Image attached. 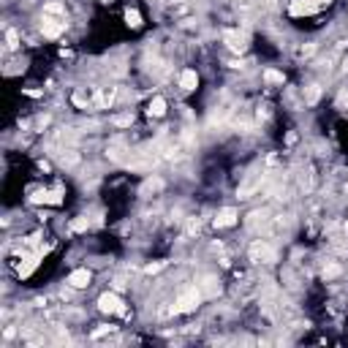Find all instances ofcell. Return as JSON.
<instances>
[{
    "label": "cell",
    "mask_w": 348,
    "mask_h": 348,
    "mask_svg": "<svg viewBox=\"0 0 348 348\" xmlns=\"http://www.w3.org/2000/svg\"><path fill=\"white\" fill-rule=\"evenodd\" d=\"M44 17H66V6L57 3V0H54V3H46L44 6Z\"/></svg>",
    "instance_id": "9c48e42d"
},
{
    "label": "cell",
    "mask_w": 348,
    "mask_h": 348,
    "mask_svg": "<svg viewBox=\"0 0 348 348\" xmlns=\"http://www.w3.org/2000/svg\"><path fill=\"white\" fill-rule=\"evenodd\" d=\"M223 41L231 52H245V46H248V36L245 33H237V30H226L223 33Z\"/></svg>",
    "instance_id": "277c9868"
},
{
    "label": "cell",
    "mask_w": 348,
    "mask_h": 348,
    "mask_svg": "<svg viewBox=\"0 0 348 348\" xmlns=\"http://www.w3.org/2000/svg\"><path fill=\"white\" fill-rule=\"evenodd\" d=\"M90 280H93L90 270H76V272L68 275V286L71 288H87V286H90Z\"/></svg>",
    "instance_id": "8992f818"
},
{
    "label": "cell",
    "mask_w": 348,
    "mask_h": 348,
    "mask_svg": "<svg viewBox=\"0 0 348 348\" xmlns=\"http://www.w3.org/2000/svg\"><path fill=\"white\" fill-rule=\"evenodd\" d=\"M264 79H267V82H272V84H283V74H280V71H267Z\"/></svg>",
    "instance_id": "4fadbf2b"
},
{
    "label": "cell",
    "mask_w": 348,
    "mask_h": 348,
    "mask_svg": "<svg viewBox=\"0 0 348 348\" xmlns=\"http://www.w3.org/2000/svg\"><path fill=\"white\" fill-rule=\"evenodd\" d=\"M161 267H163V264H150L144 272H147V275H153V272H158V270H161Z\"/></svg>",
    "instance_id": "d6986e66"
},
{
    "label": "cell",
    "mask_w": 348,
    "mask_h": 348,
    "mask_svg": "<svg viewBox=\"0 0 348 348\" xmlns=\"http://www.w3.org/2000/svg\"><path fill=\"white\" fill-rule=\"evenodd\" d=\"M337 106H340V109H348V90H343V93L337 96Z\"/></svg>",
    "instance_id": "ac0fdd59"
},
{
    "label": "cell",
    "mask_w": 348,
    "mask_h": 348,
    "mask_svg": "<svg viewBox=\"0 0 348 348\" xmlns=\"http://www.w3.org/2000/svg\"><path fill=\"white\" fill-rule=\"evenodd\" d=\"M112 101H114V90H104V93H101V104H112Z\"/></svg>",
    "instance_id": "2e32d148"
},
{
    "label": "cell",
    "mask_w": 348,
    "mask_h": 348,
    "mask_svg": "<svg viewBox=\"0 0 348 348\" xmlns=\"http://www.w3.org/2000/svg\"><path fill=\"white\" fill-rule=\"evenodd\" d=\"M237 223V210L234 207H223L215 215V228H228V226H234Z\"/></svg>",
    "instance_id": "52a82bcc"
},
{
    "label": "cell",
    "mask_w": 348,
    "mask_h": 348,
    "mask_svg": "<svg viewBox=\"0 0 348 348\" xmlns=\"http://www.w3.org/2000/svg\"><path fill=\"white\" fill-rule=\"evenodd\" d=\"M133 123V117L131 114H125V117H117V120H114V125H117V128H125V125H131Z\"/></svg>",
    "instance_id": "e0dca14e"
},
{
    "label": "cell",
    "mask_w": 348,
    "mask_h": 348,
    "mask_svg": "<svg viewBox=\"0 0 348 348\" xmlns=\"http://www.w3.org/2000/svg\"><path fill=\"white\" fill-rule=\"evenodd\" d=\"M87 226H90V220H87V218H76L74 223H71V228H74V231H84Z\"/></svg>",
    "instance_id": "5bb4252c"
},
{
    "label": "cell",
    "mask_w": 348,
    "mask_h": 348,
    "mask_svg": "<svg viewBox=\"0 0 348 348\" xmlns=\"http://www.w3.org/2000/svg\"><path fill=\"white\" fill-rule=\"evenodd\" d=\"M250 258L256 261V264H270V261H275V248L270 242L258 240L250 245Z\"/></svg>",
    "instance_id": "7a4b0ae2"
},
{
    "label": "cell",
    "mask_w": 348,
    "mask_h": 348,
    "mask_svg": "<svg viewBox=\"0 0 348 348\" xmlns=\"http://www.w3.org/2000/svg\"><path fill=\"white\" fill-rule=\"evenodd\" d=\"M147 112L153 114V117H163V114H166V101H163V98H153V101H150V109H147Z\"/></svg>",
    "instance_id": "30bf717a"
},
{
    "label": "cell",
    "mask_w": 348,
    "mask_h": 348,
    "mask_svg": "<svg viewBox=\"0 0 348 348\" xmlns=\"http://www.w3.org/2000/svg\"><path fill=\"white\" fill-rule=\"evenodd\" d=\"M125 22H128L131 27H139V25H141V17H139V11H136V9H128V11H125Z\"/></svg>",
    "instance_id": "7c38bea8"
},
{
    "label": "cell",
    "mask_w": 348,
    "mask_h": 348,
    "mask_svg": "<svg viewBox=\"0 0 348 348\" xmlns=\"http://www.w3.org/2000/svg\"><path fill=\"white\" fill-rule=\"evenodd\" d=\"M33 201H46V204H60V196L57 193H49V191H41L33 196Z\"/></svg>",
    "instance_id": "8fae6325"
},
{
    "label": "cell",
    "mask_w": 348,
    "mask_h": 348,
    "mask_svg": "<svg viewBox=\"0 0 348 348\" xmlns=\"http://www.w3.org/2000/svg\"><path fill=\"white\" fill-rule=\"evenodd\" d=\"M9 46H17V33L14 30H9Z\"/></svg>",
    "instance_id": "ffe728a7"
},
{
    "label": "cell",
    "mask_w": 348,
    "mask_h": 348,
    "mask_svg": "<svg viewBox=\"0 0 348 348\" xmlns=\"http://www.w3.org/2000/svg\"><path fill=\"white\" fill-rule=\"evenodd\" d=\"M196 84H199V76H196V71L193 68H185L183 74H180V87H183V90H196Z\"/></svg>",
    "instance_id": "ba28073f"
},
{
    "label": "cell",
    "mask_w": 348,
    "mask_h": 348,
    "mask_svg": "<svg viewBox=\"0 0 348 348\" xmlns=\"http://www.w3.org/2000/svg\"><path fill=\"white\" fill-rule=\"evenodd\" d=\"M337 275H340V267H337V264L324 267V278H337Z\"/></svg>",
    "instance_id": "9a60e30c"
},
{
    "label": "cell",
    "mask_w": 348,
    "mask_h": 348,
    "mask_svg": "<svg viewBox=\"0 0 348 348\" xmlns=\"http://www.w3.org/2000/svg\"><path fill=\"white\" fill-rule=\"evenodd\" d=\"M41 30H44V36H49V38L60 36L63 30H66V17H57V19L44 17V25H41Z\"/></svg>",
    "instance_id": "5b68a950"
},
{
    "label": "cell",
    "mask_w": 348,
    "mask_h": 348,
    "mask_svg": "<svg viewBox=\"0 0 348 348\" xmlns=\"http://www.w3.org/2000/svg\"><path fill=\"white\" fill-rule=\"evenodd\" d=\"M201 302V288L199 286H188L180 291V297H177V305H174V313H191L196 310Z\"/></svg>",
    "instance_id": "6da1fadb"
},
{
    "label": "cell",
    "mask_w": 348,
    "mask_h": 348,
    "mask_svg": "<svg viewBox=\"0 0 348 348\" xmlns=\"http://www.w3.org/2000/svg\"><path fill=\"white\" fill-rule=\"evenodd\" d=\"M98 310H101V313H123L125 307H123L120 297H117L114 291H106V294L98 297Z\"/></svg>",
    "instance_id": "3957f363"
}]
</instances>
